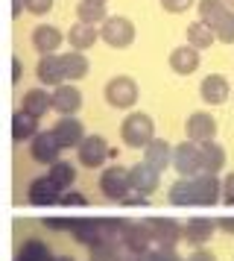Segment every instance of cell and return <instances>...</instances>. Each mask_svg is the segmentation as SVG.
<instances>
[{
  "label": "cell",
  "mask_w": 234,
  "mask_h": 261,
  "mask_svg": "<svg viewBox=\"0 0 234 261\" xmlns=\"http://www.w3.org/2000/svg\"><path fill=\"white\" fill-rule=\"evenodd\" d=\"M222 194V182L217 176H193L179 179L170 185V202L173 205H214Z\"/></svg>",
  "instance_id": "cell-1"
},
{
  "label": "cell",
  "mask_w": 234,
  "mask_h": 261,
  "mask_svg": "<svg viewBox=\"0 0 234 261\" xmlns=\"http://www.w3.org/2000/svg\"><path fill=\"white\" fill-rule=\"evenodd\" d=\"M120 135H123V144L132 147V150H147L152 141H155V123H152L150 115L143 112H135L123 120L120 126Z\"/></svg>",
  "instance_id": "cell-2"
},
{
  "label": "cell",
  "mask_w": 234,
  "mask_h": 261,
  "mask_svg": "<svg viewBox=\"0 0 234 261\" xmlns=\"http://www.w3.org/2000/svg\"><path fill=\"white\" fill-rule=\"evenodd\" d=\"M143 223H147V229H150L155 247L175 249V244L185 238V226L179 223V220H173V217H147Z\"/></svg>",
  "instance_id": "cell-3"
},
{
  "label": "cell",
  "mask_w": 234,
  "mask_h": 261,
  "mask_svg": "<svg viewBox=\"0 0 234 261\" xmlns=\"http://www.w3.org/2000/svg\"><path fill=\"white\" fill-rule=\"evenodd\" d=\"M173 167L179 170L182 179L202 176V173H205V167H202V147L193 144V141H182L173 153Z\"/></svg>",
  "instance_id": "cell-4"
},
{
  "label": "cell",
  "mask_w": 234,
  "mask_h": 261,
  "mask_svg": "<svg viewBox=\"0 0 234 261\" xmlns=\"http://www.w3.org/2000/svg\"><path fill=\"white\" fill-rule=\"evenodd\" d=\"M105 103L114 109H132L138 103V83L132 76H114L105 83Z\"/></svg>",
  "instance_id": "cell-5"
},
{
  "label": "cell",
  "mask_w": 234,
  "mask_h": 261,
  "mask_svg": "<svg viewBox=\"0 0 234 261\" xmlns=\"http://www.w3.org/2000/svg\"><path fill=\"white\" fill-rule=\"evenodd\" d=\"M100 38H103L108 47L123 50L135 41V24L129 18H123V15H108V21L100 30Z\"/></svg>",
  "instance_id": "cell-6"
},
{
  "label": "cell",
  "mask_w": 234,
  "mask_h": 261,
  "mask_svg": "<svg viewBox=\"0 0 234 261\" xmlns=\"http://www.w3.org/2000/svg\"><path fill=\"white\" fill-rule=\"evenodd\" d=\"M100 191H103V197L114 202H126V197L132 194V182H129V170H123L120 165H111L103 170V176H100Z\"/></svg>",
  "instance_id": "cell-7"
},
{
  "label": "cell",
  "mask_w": 234,
  "mask_h": 261,
  "mask_svg": "<svg viewBox=\"0 0 234 261\" xmlns=\"http://www.w3.org/2000/svg\"><path fill=\"white\" fill-rule=\"evenodd\" d=\"M53 135L58 138V144H62V150H79L82 141L88 138L85 135V126H82V120L76 118V115H65V118L56 120V126H53Z\"/></svg>",
  "instance_id": "cell-8"
},
{
  "label": "cell",
  "mask_w": 234,
  "mask_h": 261,
  "mask_svg": "<svg viewBox=\"0 0 234 261\" xmlns=\"http://www.w3.org/2000/svg\"><path fill=\"white\" fill-rule=\"evenodd\" d=\"M185 132H187V141L208 144V141H214V135H217V120H214V115H208V112H190L187 120H185Z\"/></svg>",
  "instance_id": "cell-9"
},
{
  "label": "cell",
  "mask_w": 234,
  "mask_h": 261,
  "mask_svg": "<svg viewBox=\"0 0 234 261\" xmlns=\"http://www.w3.org/2000/svg\"><path fill=\"white\" fill-rule=\"evenodd\" d=\"M30 153H33V159L38 165H56L58 153H62V144H58V138L53 135V129H41L33 141H30Z\"/></svg>",
  "instance_id": "cell-10"
},
{
  "label": "cell",
  "mask_w": 234,
  "mask_h": 261,
  "mask_svg": "<svg viewBox=\"0 0 234 261\" xmlns=\"http://www.w3.org/2000/svg\"><path fill=\"white\" fill-rule=\"evenodd\" d=\"M62 194H65V191L58 188L50 176H38V179L30 182L26 200L33 202V205H56V202H62Z\"/></svg>",
  "instance_id": "cell-11"
},
{
  "label": "cell",
  "mask_w": 234,
  "mask_h": 261,
  "mask_svg": "<svg viewBox=\"0 0 234 261\" xmlns=\"http://www.w3.org/2000/svg\"><path fill=\"white\" fill-rule=\"evenodd\" d=\"M76 155H79V162L85 167H103L108 162L111 150H108V141H105L103 135H88L82 141V147L76 150Z\"/></svg>",
  "instance_id": "cell-12"
},
{
  "label": "cell",
  "mask_w": 234,
  "mask_h": 261,
  "mask_svg": "<svg viewBox=\"0 0 234 261\" xmlns=\"http://www.w3.org/2000/svg\"><path fill=\"white\" fill-rule=\"evenodd\" d=\"M120 244L126 247V252H135V255L150 252L152 235H150V229H147V223H143V220H129L126 229H123V241H120Z\"/></svg>",
  "instance_id": "cell-13"
},
{
  "label": "cell",
  "mask_w": 234,
  "mask_h": 261,
  "mask_svg": "<svg viewBox=\"0 0 234 261\" xmlns=\"http://www.w3.org/2000/svg\"><path fill=\"white\" fill-rule=\"evenodd\" d=\"M129 182H132V191L150 197L152 191L161 185V173H158L152 165H147V162H138V165L129 167Z\"/></svg>",
  "instance_id": "cell-14"
},
{
  "label": "cell",
  "mask_w": 234,
  "mask_h": 261,
  "mask_svg": "<svg viewBox=\"0 0 234 261\" xmlns=\"http://www.w3.org/2000/svg\"><path fill=\"white\" fill-rule=\"evenodd\" d=\"M70 235L76 244L82 247H97V244H103V232H100V217H73V223H70Z\"/></svg>",
  "instance_id": "cell-15"
},
{
  "label": "cell",
  "mask_w": 234,
  "mask_h": 261,
  "mask_svg": "<svg viewBox=\"0 0 234 261\" xmlns=\"http://www.w3.org/2000/svg\"><path fill=\"white\" fill-rule=\"evenodd\" d=\"M35 73H38V80L44 85H53V88L68 83V76H65V62H62V56H56V53H53V56H41Z\"/></svg>",
  "instance_id": "cell-16"
},
{
  "label": "cell",
  "mask_w": 234,
  "mask_h": 261,
  "mask_svg": "<svg viewBox=\"0 0 234 261\" xmlns=\"http://www.w3.org/2000/svg\"><path fill=\"white\" fill-rule=\"evenodd\" d=\"M214 229H217V220H211V217H190L185 223V241L190 247L202 249L214 238Z\"/></svg>",
  "instance_id": "cell-17"
},
{
  "label": "cell",
  "mask_w": 234,
  "mask_h": 261,
  "mask_svg": "<svg viewBox=\"0 0 234 261\" xmlns=\"http://www.w3.org/2000/svg\"><path fill=\"white\" fill-rule=\"evenodd\" d=\"M79 106H82V91L73 83L58 85L56 91H53V109L62 112V118H65V115H76Z\"/></svg>",
  "instance_id": "cell-18"
},
{
  "label": "cell",
  "mask_w": 234,
  "mask_h": 261,
  "mask_svg": "<svg viewBox=\"0 0 234 261\" xmlns=\"http://www.w3.org/2000/svg\"><path fill=\"white\" fill-rule=\"evenodd\" d=\"M199 91H202V100L205 103H211V106H220V103H225L228 100V80L222 76V73H211V76H205L202 80V85H199Z\"/></svg>",
  "instance_id": "cell-19"
},
{
  "label": "cell",
  "mask_w": 234,
  "mask_h": 261,
  "mask_svg": "<svg viewBox=\"0 0 234 261\" xmlns=\"http://www.w3.org/2000/svg\"><path fill=\"white\" fill-rule=\"evenodd\" d=\"M62 44V30L50 24H41L33 30V47L41 53V56H53Z\"/></svg>",
  "instance_id": "cell-20"
},
{
  "label": "cell",
  "mask_w": 234,
  "mask_h": 261,
  "mask_svg": "<svg viewBox=\"0 0 234 261\" xmlns=\"http://www.w3.org/2000/svg\"><path fill=\"white\" fill-rule=\"evenodd\" d=\"M170 68H173L175 73H182V76H187V73H193L199 68V50L190 47V44H182V47H175L173 53H170Z\"/></svg>",
  "instance_id": "cell-21"
},
{
  "label": "cell",
  "mask_w": 234,
  "mask_h": 261,
  "mask_svg": "<svg viewBox=\"0 0 234 261\" xmlns=\"http://www.w3.org/2000/svg\"><path fill=\"white\" fill-rule=\"evenodd\" d=\"M53 109V94L44 88H30L23 94V112L33 115V118H44L47 112Z\"/></svg>",
  "instance_id": "cell-22"
},
{
  "label": "cell",
  "mask_w": 234,
  "mask_h": 261,
  "mask_svg": "<svg viewBox=\"0 0 234 261\" xmlns=\"http://www.w3.org/2000/svg\"><path fill=\"white\" fill-rule=\"evenodd\" d=\"M38 118H33V115H26V112H15V115H12V141L15 144H21V141H26V138H30V141H33L35 135H38Z\"/></svg>",
  "instance_id": "cell-23"
},
{
  "label": "cell",
  "mask_w": 234,
  "mask_h": 261,
  "mask_svg": "<svg viewBox=\"0 0 234 261\" xmlns=\"http://www.w3.org/2000/svg\"><path fill=\"white\" fill-rule=\"evenodd\" d=\"M173 153H175V147H170L164 138H155V141L147 147V165H152L161 173V170H167V167L173 165Z\"/></svg>",
  "instance_id": "cell-24"
},
{
  "label": "cell",
  "mask_w": 234,
  "mask_h": 261,
  "mask_svg": "<svg viewBox=\"0 0 234 261\" xmlns=\"http://www.w3.org/2000/svg\"><path fill=\"white\" fill-rule=\"evenodd\" d=\"M202 147V167H205V176H217L222 167H225V150L222 144L208 141V144H199Z\"/></svg>",
  "instance_id": "cell-25"
},
{
  "label": "cell",
  "mask_w": 234,
  "mask_h": 261,
  "mask_svg": "<svg viewBox=\"0 0 234 261\" xmlns=\"http://www.w3.org/2000/svg\"><path fill=\"white\" fill-rule=\"evenodd\" d=\"M68 41H70V47L76 50V53H85L88 47H94V44H97V27L76 21V24L70 27Z\"/></svg>",
  "instance_id": "cell-26"
},
{
  "label": "cell",
  "mask_w": 234,
  "mask_h": 261,
  "mask_svg": "<svg viewBox=\"0 0 234 261\" xmlns=\"http://www.w3.org/2000/svg\"><path fill=\"white\" fill-rule=\"evenodd\" d=\"M234 9H228V3L225 0H199V15H202V21L205 24H211L214 30L231 15Z\"/></svg>",
  "instance_id": "cell-27"
},
{
  "label": "cell",
  "mask_w": 234,
  "mask_h": 261,
  "mask_svg": "<svg viewBox=\"0 0 234 261\" xmlns=\"http://www.w3.org/2000/svg\"><path fill=\"white\" fill-rule=\"evenodd\" d=\"M214 38H217V33H214V27L205 24V21H193V24L187 27V44L196 50H205L214 44Z\"/></svg>",
  "instance_id": "cell-28"
},
{
  "label": "cell",
  "mask_w": 234,
  "mask_h": 261,
  "mask_svg": "<svg viewBox=\"0 0 234 261\" xmlns=\"http://www.w3.org/2000/svg\"><path fill=\"white\" fill-rule=\"evenodd\" d=\"M62 62H65V76H68V83H76V80H82V76H88V59H85V53H76V50H70V53H65L62 56Z\"/></svg>",
  "instance_id": "cell-29"
},
{
  "label": "cell",
  "mask_w": 234,
  "mask_h": 261,
  "mask_svg": "<svg viewBox=\"0 0 234 261\" xmlns=\"http://www.w3.org/2000/svg\"><path fill=\"white\" fill-rule=\"evenodd\" d=\"M18 261H56V255L50 252V247H47L44 241L33 238V241H26L18 249Z\"/></svg>",
  "instance_id": "cell-30"
},
{
  "label": "cell",
  "mask_w": 234,
  "mask_h": 261,
  "mask_svg": "<svg viewBox=\"0 0 234 261\" xmlns=\"http://www.w3.org/2000/svg\"><path fill=\"white\" fill-rule=\"evenodd\" d=\"M47 176L53 179L62 191H68V188H73V182H76V167L70 165V162H56V165H50Z\"/></svg>",
  "instance_id": "cell-31"
},
{
  "label": "cell",
  "mask_w": 234,
  "mask_h": 261,
  "mask_svg": "<svg viewBox=\"0 0 234 261\" xmlns=\"http://www.w3.org/2000/svg\"><path fill=\"white\" fill-rule=\"evenodd\" d=\"M76 18H79L82 24H91L94 21H108V12H105L103 3H94V0H79V6H76Z\"/></svg>",
  "instance_id": "cell-32"
},
{
  "label": "cell",
  "mask_w": 234,
  "mask_h": 261,
  "mask_svg": "<svg viewBox=\"0 0 234 261\" xmlns=\"http://www.w3.org/2000/svg\"><path fill=\"white\" fill-rule=\"evenodd\" d=\"M126 217H100V232H103V241H111V244H120L123 241V229H126Z\"/></svg>",
  "instance_id": "cell-33"
},
{
  "label": "cell",
  "mask_w": 234,
  "mask_h": 261,
  "mask_svg": "<svg viewBox=\"0 0 234 261\" xmlns=\"http://www.w3.org/2000/svg\"><path fill=\"white\" fill-rule=\"evenodd\" d=\"M91 252V258L88 261H117L123 252H126V247L123 244H111V241H103V244H97V247L88 249Z\"/></svg>",
  "instance_id": "cell-34"
},
{
  "label": "cell",
  "mask_w": 234,
  "mask_h": 261,
  "mask_svg": "<svg viewBox=\"0 0 234 261\" xmlns=\"http://www.w3.org/2000/svg\"><path fill=\"white\" fill-rule=\"evenodd\" d=\"M140 261H185L175 249H164V247H155L150 249V252H143L140 255Z\"/></svg>",
  "instance_id": "cell-35"
},
{
  "label": "cell",
  "mask_w": 234,
  "mask_h": 261,
  "mask_svg": "<svg viewBox=\"0 0 234 261\" xmlns=\"http://www.w3.org/2000/svg\"><path fill=\"white\" fill-rule=\"evenodd\" d=\"M214 33H217V38H220V41H225V44H234V12L228 15V18H225V21H222V24L217 27Z\"/></svg>",
  "instance_id": "cell-36"
},
{
  "label": "cell",
  "mask_w": 234,
  "mask_h": 261,
  "mask_svg": "<svg viewBox=\"0 0 234 261\" xmlns=\"http://www.w3.org/2000/svg\"><path fill=\"white\" fill-rule=\"evenodd\" d=\"M41 223L47 229H53V232H70V223H73V217H44Z\"/></svg>",
  "instance_id": "cell-37"
},
{
  "label": "cell",
  "mask_w": 234,
  "mask_h": 261,
  "mask_svg": "<svg viewBox=\"0 0 234 261\" xmlns=\"http://www.w3.org/2000/svg\"><path fill=\"white\" fill-rule=\"evenodd\" d=\"M190 6H193V0H161V9L164 12H187V9H190Z\"/></svg>",
  "instance_id": "cell-38"
},
{
  "label": "cell",
  "mask_w": 234,
  "mask_h": 261,
  "mask_svg": "<svg viewBox=\"0 0 234 261\" xmlns=\"http://www.w3.org/2000/svg\"><path fill=\"white\" fill-rule=\"evenodd\" d=\"M26 9L33 15H47L53 9V0H26Z\"/></svg>",
  "instance_id": "cell-39"
},
{
  "label": "cell",
  "mask_w": 234,
  "mask_h": 261,
  "mask_svg": "<svg viewBox=\"0 0 234 261\" xmlns=\"http://www.w3.org/2000/svg\"><path fill=\"white\" fill-rule=\"evenodd\" d=\"M222 200H225V205H234V173L222 179Z\"/></svg>",
  "instance_id": "cell-40"
},
{
  "label": "cell",
  "mask_w": 234,
  "mask_h": 261,
  "mask_svg": "<svg viewBox=\"0 0 234 261\" xmlns=\"http://www.w3.org/2000/svg\"><path fill=\"white\" fill-rule=\"evenodd\" d=\"M58 205H68V208H70V205H85V197H82L79 191H65Z\"/></svg>",
  "instance_id": "cell-41"
},
{
  "label": "cell",
  "mask_w": 234,
  "mask_h": 261,
  "mask_svg": "<svg viewBox=\"0 0 234 261\" xmlns=\"http://www.w3.org/2000/svg\"><path fill=\"white\" fill-rule=\"evenodd\" d=\"M185 261H217V255H214L211 249H196V252H190Z\"/></svg>",
  "instance_id": "cell-42"
},
{
  "label": "cell",
  "mask_w": 234,
  "mask_h": 261,
  "mask_svg": "<svg viewBox=\"0 0 234 261\" xmlns=\"http://www.w3.org/2000/svg\"><path fill=\"white\" fill-rule=\"evenodd\" d=\"M217 229H222V232L234 235V214H225V217H220V220H217Z\"/></svg>",
  "instance_id": "cell-43"
},
{
  "label": "cell",
  "mask_w": 234,
  "mask_h": 261,
  "mask_svg": "<svg viewBox=\"0 0 234 261\" xmlns=\"http://www.w3.org/2000/svg\"><path fill=\"white\" fill-rule=\"evenodd\" d=\"M21 73H23L21 59H18V56H12V83H18V80H21Z\"/></svg>",
  "instance_id": "cell-44"
},
{
  "label": "cell",
  "mask_w": 234,
  "mask_h": 261,
  "mask_svg": "<svg viewBox=\"0 0 234 261\" xmlns=\"http://www.w3.org/2000/svg\"><path fill=\"white\" fill-rule=\"evenodd\" d=\"M126 202H129V205H143V202H147V197H143V194H138V191H132V194L126 197Z\"/></svg>",
  "instance_id": "cell-45"
},
{
  "label": "cell",
  "mask_w": 234,
  "mask_h": 261,
  "mask_svg": "<svg viewBox=\"0 0 234 261\" xmlns=\"http://www.w3.org/2000/svg\"><path fill=\"white\" fill-rule=\"evenodd\" d=\"M23 6H26V0H12V15L18 18V15H21V9H23Z\"/></svg>",
  "instance_id": "cell-46"
},
{
  "label": "cell",
  "mask_w": 234,
  "mask_h": 261,
  "mask_svg": "<svg viewBox=\"0 0 234 261\" xmlns=\"http://www.w3.org/2000/svg\"><path fill=\"white\" fill-rule=\"evenodd\" d=\"M117 261H140V255H135V252H123Z\"/></svg>",
  "instance_id": "cell-47"
},
{
  "label": "cell",
  "mask_w": 234,
  "mask_h": 261,
  "mask_svg": "<svg viewBox=\"0 0 234 261\" xmlns=\"http://www.w3.org/2000/svg\"><path fill=\"white\" fill-rule=\"evenodd\" d=\"M56 261H73V258H68V255H56Z\"/></svg>",
  "instance_id": "cell-48"
},
{
  "label": "cell",
  "mask_w": 234,
  "mask_h": 261,
  "mask_svg": "<svg viewBox=\"0 0 234 261\" xmlns=\"http://www.w3.org/2000/svg\"><path fill=\"white\" fill-rule=\"evenodd\" d=\"M94 3H103V6H105V0H94Z\"/></svg>",
  "instance_id": "cell-49"
},
{
  "label": "cell",
  "mask_w": 234,
  "mask_h": 261,
  "mask_svg": "<svg viewBox=\"0 0 234 261\" xmlns=\"http://www.w3.org/2000/svg\"><path fill=\"white\" fill-rule=\"evenodd\" d=\"M225 3H231V6H234V0H225Z\"/></svg>",
  "instance_id": "cell-50"
},
{
  "label": "cell",
  "mask_w": 234,
  "mask_h": 261,
  "mask_svg": "<svg viewBox=\"0 0 234 261\" xmlns=\"http://www.w3.org/2000/svg\"><path fill=\"white\" fill-rule=\"evenodd\" d=\"M15 261H18V258H15Z\"/></svg>",
  "instance_id": "cell-51"
}]
</instances>
